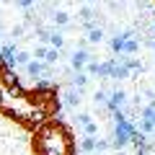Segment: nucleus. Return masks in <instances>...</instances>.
Wrapping results in <instances>:
<instances>
[{
  "mask_svg": "<svg viewBox=\"0 0 155 155\" xmlns=\"http://www.w3.org/2000/svg\"><path fill=\"white\" fill-rule=\"evenodd\" d=\"M78 122H80V124L85 127V124H91V122H93V116H91V114H78Z\"/></svg>",
  "mask_w": 155,
  "mask_h": 155,
  "instance_id": "obj_22",
  "label": "nucleus"
},
{
  "mask_svg": "<svg viewBox=\"0 0 155 155\" xmlns=\"http://www.w3.org/2000/svg\"><path fill=\"white\" fill-rule=\"evenodd\" d=\"M39 155H72V145L65 129L60 127H44L39 132V142H36Z\"/></svg>",
  "mask_w": 155,
  "mask_h": 155,
  "instance_id": "obj_1",
  "label": "nucleus"
},
{
  "mask_svg": "<svg viewBox=\"0 0 155 155\" xmlns=\"http://www.w3.org/2000/svg\"><path fill=\"white\" fill-rule=\"evenodd\" d=\"M80 150H83V153H93L96 150V140L93 137H83L80 140Z\"/></svg>",
  "mask_w": 155,
  "mask_h": 155,
  "instance_id": "obj_9",
  "label": "nucleus"
},
{
  "mask_svg": "<svg viewBox=\"0 0 155 155\" xmlns=\"http://www.w3.org/2000/svg\"><path fill=\"white\" fill-rule=\"evenodd\" d=\"M109 147V142H104V140H96V150H106Z\"/></svg>",
  "mask_w": 155,
  "mask_h": 155,
  "instance_id": "obj_23",
  "label": "nucleus"
},
{
  "mask_svg": "<svg viewBox=\"0 0 155 155\" xmlns=\"http://www.w3.org/2000/svg\"><path fill=\"white\" fill-rule=\"evenodd\" d=\"M98 67H101V62L88 60V65H85V75H98Z\"/></svg>",
  "mask_w": 155,
  "mask_h": 155,
  "instance_id": "obj_13",
  "label": "nucleus"
},
{
  "mask_svg": "<svg viewBox=\"0 0 155 155\" xmlns=\"http://www.w3.org/2000/svg\"><path fill=\"white\" fill-rule=\"evenodd\" d=\"M57 60H60V52H57V49H49V52H47V60H44V65H54Z\"/></svg>",
  "mask_w": 155,
  "mask_h": 155,
  "instance_id": "obj_17",
  "label": "nucleus"
},
{
  "mask_svg": "<svg viewBox=\"0 0 155 155\" xmlns=\"http://www.w3.org/2000/svg\"><path fill=\"white\" fill-rule=\"evenodd\" d=\"M88 60H91V54H88V52H80V49H78L75 54H72L70 65H72V70H78V72H83V70H85V65H88Z\"/></svg>",
  "mask_w": 155,
  "mask_h": 155,
  "instance_id": "obj_2",
  "label": "nucleus"
},
{
  "mask_svg": "<svg viewBox=\"0 0 155 155\" xmlns=\"http://www.w3.org/2000/svg\"><path fill=\"white\" fill-rule=\"evenodd\" d=\"M140 127H142V132L147 134V132H155V124H150L147 119H142V122H140Z\"/></svg>",
  "mask_w": 155,
  "mask_h": 155,
  "instance_id": "obj_21",
  "label": "nucleus"
},
{
  "mask_svg": "<svg viewBox=\"0 0 155 155\" xmlns=\"http://www.w3.org/2000/svg\"><path fill=\"white\" fill-rule=\"evenodd\" d=\"M111 49H114V52H124V39L122 36H114V39H111Z\"/></svg>",
  "mask_w": 155,
  "mask_h": 155,
  "instance_id": "obj_16",
  "label": "nucleus"
},
{
  "mask_svg": "<svg viewBox=\"0 0 155 155\" xmlns=\"http://www.w3.org/2000/svg\"><path fill=\"white\" fill-rule=\"evenodd\" d=\"M62 104H65L67 109H78V106H80V91H75V88L65 91V96H62Z\"/></svg>",
  "mask_w": 155,
  "mask_h": 155,
  "instance_id": "obj_3",
  "label": "nucleus"
},
{
  "mask_svg": "<svg viewBox=\"0 0 155 155\" xmlns=\"http://www.w3.org/2000/svg\"><path fill=\"white\" fill-rule=\"evenodd\" d=\"M93 101H96V104H106V101H109V96H106V91H96Z\"/></svg>",
  "mask_w": 155,
  "mask_h": 155,
  "instance_id": "obj_20",
  "label": "nucleus"
},
{
  "mask_svg": "<svg viewBox=\"0 0 155 155\" xmlns=\"http://www.w3.org/2000/svg\"><path fill=\"white\" fill-rule=\"evenodd\" d=\"M129 75V70L124 65H119V62H116V67H114V72H111V78H116V80H122V78H127Z\"/></svg>",
  "mask_w": 155,
  "mask_h": 155,
  "instance_id": "obj_11",
  "label": "nucleus"
},
{
  "mask_svg": "<svg viewBox=\"0 0 155 155\" xmlns=\"http://www.w3.org/2000/svg\"><path fill=\"white\" fill-rule=\"evenodd\" d=\"M137 49H140V44L134 41V39H129V41H124V54H134Z\"/></svg>",
  "mask_w": 155,
  "mask_h": 155,
  "instance_id": "obj_14",
  "label": "nucleus"
},
{
  "mask_svg": "<svg viewBox=\"0 0 155 155\" xmlns=\"http://www.w3.org/2000/svg\"><path fill=\"white\" fill-rule=\"evenodd\" d=\"M153 47H155V39H153Z\"/></svg>",
  "mask_w": 155,
  "mask_h": 155,
  "instance_id": "obj_24",
  "label": "nucleus"
},
{
  "mask_svg": "<svg viewBox=\"0 0 155 155\" xmlns=\"http://www.w3.org/2000/svg\"><path fill=\"white\" fill-rule=\"evenodd\" d=\"M47 47H36V49H34V57H36V62H41V60H47Z\"/></svg>",
  "mask_w": 155,
  "mask_h": 155,
  "instance_id": "obj_19",
  "label": "nucleus"
},
{
  "mask_svg": "<svg viewBox=\"0 0 155 155\" xmlns=\"http://www.w3.org/2000/svg\"><path fill=\"white\" fill-rule=\"evenodd\" d=\"M52 21H54L57 26H67V23H70V16H67L65 11H54L52 13Z\"/></svg>",
  "mask_w": 155,
  "mask_h": 155,
  "instance_id": "obj_6",
  "label": "nucleus"
},
{
  "mask_svg": "<svg viewBox=\"0 0 155 155\" xmlns=\"http://www.w3.org/2000/svg\"><path fill=\"white\" fill-rule=\"evenodd\" d=\"M101 39H104V28H91L88 31V41L91 44H101Z\"/></svg>",
  "mask_w": 155,
  "mask_h": 155,
  "instance_id": "obj_8",
  "label": "nucleus"
},
{
  "mask_svg": "<svg viewBox=\"0 0 155 155\" xmlns=\"http://www.w3.org/2000/svg\"><path fill=\"white\" fill-rule=\"evenodd\" d=\"M83 132H85V137H93V134L98 132V124H96V122H91V124H85V127H83Z\"/></svg>",
  "mask_w": 155,
  "mask_h": 155,
  "instance_id": "obj_18",
  "label": "nucleus"
},
{
  "mask_svg": "<svg viewBox=\"0 0 155 155\" xmlns=\"http://www.w3.org/2000/svg\"><path fill=\"white\" fill-rule=\"evenodd\" d=\"M124 101H127V93H124V91H119V88H116L114 93L109 96V109H111V111H119V109H122V106H124Z\"/></svg>",
  "mask_w": 155,
  "mask_h": 155,
  "instance_id": "obj_4",
  "label": "nucleus"
},
{
  "mask_svg": "<svg viewBox=\"0 0 155 155\" xmlns=\"http://www.w3.org/2000/svg\"><path fill=\"white\" fill-rule=\"evenodd\" d=\"M13 60H16V65H28V62H31V54H28V52H18Z\"/></svg>",
  "mask_w": 155,
  "mask_h": 155,
  "instance_id": "obj_15",
  "label": "nucleus"
},
{
  "mask_svg": "<svg viewBox=\"0 0 155 155\" xmlns=\"http://www.w3.org/2000/svg\"><path fill=\"white\" fill-rule=\"evenodd\" d=\"M72 85H75L78 91H80V88H85V85H88V75H85V72H78V75L72 78Z\"/></svg>",
  "mask_w": 155,
  "mask_h": 155,
  "instance_id": "obj_10",
  "label": "nucleus"
},
{
  "mask_svg": "<svg viewBox=\"0 0 155 155\" xmlns=\"http://www.w3.org/2000/svg\"><path fill=\"white\" fill-rule=\"evenodd\" d=\"M49 44H52V49L60 52L62 47H65V36H62V34H49Z\"/></svg>",
  "mask_w": 155,
  "mask_h": 155,
  "instance_id": "obj_7",
  "label": "nucleus"
},
{
  "mask_svg": "<svg viewBox=\"0 0 155 155\" xmlns=\"http://www.w3.org/2000/svg\"><path fill=\"white\" fill-rule=\"evenodd\" d=\"M26 72H28L31 78H36V75H41V72H47V65H44V62H36V60H31V62L26 65Z\"/></svg>",
  "mask_w": 155,
  "mask_h": 155,
  "instance_id": "obj_5",
  "label": "nucleus"
},
{
  "mask_svg": "<svg viewBox=\"0 0 155 155\" xmlns=\"http://www.w3.org/2000/svg\"><path fill=\"white\" fill-rule=\"evenodd\" d=\"M80 18H83L85 23H91V21H93V8H91V5H83V8H80Z\"/></svg>",
  "mask_w": 155,
  "mask_h": 155,
  "instance_id": "obj_12",
  "label": "nucleus"
}]
</instances>
